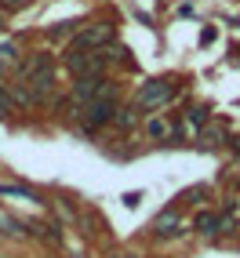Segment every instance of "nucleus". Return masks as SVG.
<instances>
[{"label": "nucleus", "mask_w": 240, "mask_h": 258, "mask_svg": "<svg viewBox=\"0 0 240 258\" xmlns=\"http://www.w3.org/2000/svg\"><path fill=\"white\" fill-rule=\"evenodd\" d=\"M98 98H116V84L109 77H80L73 84V109H77L73 116H80Z\"/></svg>", "instance_id": "nucleus-1"}, {"label": "nucleus", "mask_w": 240, "mask_h": 258, "mask_svg": "<svg viewBox=\"0 0 240 258\" xmlns=\"http://www.w3.org/2000/svg\"><path fill=\"white\" fill-rule=\"evenodd\" d=\"M19 84H26V88L37 95V102L51 91V84H55V70H51V58L47 55H33L26 66H22V80Z\"/></svg>", "instance_id": "nucleus-2"}, {"label": "nucleus", "mask_w": 240, "mask_h": 258, "mask_svg": "<svg viewBox=\"0 0 240 258\" xmlns=\"http://www.w3.org/2000/svg\"><path fill=\"white\" fill-rule=\"evenodd\" d=\"M66 66H70V73L80 80V77H106V55L102 51H84V47H70V55H66Z\"/></svg>", "instance_id": "nucleus-3"}, {"label": "nucleus", "mask_w": 240, "mask_h": 258, "mask_svg": "<svg viewBox=\"0 0 240 258\" xmlns=\"http://www.w3.org/2000/svg\"><path fill=\"white\" fill-rule=\"evenodd\" d=\"M171 98H175V84H171V80H149V84L139 88V95H135L139 109H160V106H167Z\"/></svg>", "instance_id": "nucleus-4"}, {"label": "nucleus", "mask_w": 240, "mask_h": 258, "mask_svg": "<svg viewBox=\"0 0 240 258\" xmlns=\"http://www.w3.org/2000/svg\"><path fill=\"white\" fill-rule=\"evenodd\" d=\"M113 116H116V98H98V102H91V106L80 113V124H84V131L91 135L98 127H106Z\"/></svg>", "instance_id": "nucleus-5"}, {"label": "nucleus", "mask_w": 240, "mask_h": 258, "mask_svg": "<svg viewBox=\"0 0 240 258\" xmlns=\"http://www.w3.org/2000/svg\"><path fill=\"white\" fill-rule=\"evenodd\" d=\"M106 44H113V29L106 22L84 26V29H77V37H73V47H84V51H102Z\"/></svg>", "instance_id": "nucleus-6"}, {"label": "nucleus", "mask_w": 240, "mask_h": 258, "mask_svg": "<svg viewBox=\"0 0 240 258\" xmlns=\"http://www.w3.org/2000/svg\"><path fill=\"white\" fill-rule=\"evenodd\" d=\"M153 233H157V236H178L182 233V218L175 211H164L157 222H153Z\"/></svg>", "instance_id": "nucleus-7"}, {"label": "nucleus", "mask_w": 240, "mask_h": 258, "mask_svg": "<svg viewBox=\"0 0 240 258\" xmlns=\"http://www.w3.org/2000/svg\"><path fill=\"white\" fill-rule=\"evenodd\" d=\"M146 135H149V139H157V142H164V139H171V127L164 124V120L153 116V120H146Z\"/></svg>", "instance_id": "nucleus-8"}, {"label": "nucleus", "mask_w": 240, "mask_h": 258, "mask_svg": "<svg viewBox=\"0 0 240 258\" xmlns=\"http://www.w3.org/2000/svg\"><path fill=\"white\" fill-rule=\"evenodd\" d=\"M0 193H4V197H19V200H37V197H33V189H26V185H0Z\"/></svg>", "instance_id": "nucleus-9"}, {"label": "nucleus", "mask_w": 240, "mask_h": 258, "mask_svg": "<svg viewBox=\"0 0 240 258\" xmlns=\"http://www.w3.org/2000/svg\"><path fill=\"white\" fill-rule=\"evenodd\" d=\"M15 58H19V47H15L11 40H8V44H0V70H8Z\"/></svg>", "instance_id": "nucleus-10"}, {"label": "nucleus", "mask_w": 240, "mask_h": 258, "mask_svg": "<svg viewBox=\"0 0 240 258\" xmlns=\"http://www.w3.org/2000/svg\"><path fill=\"white\" fill-rule=\"evenodd\" d=\"M15 95H11V88H0V116H8V113H15Z\"/></svg>", "instance_id": "nucleus-11"}, {"label": "nucleus", "mask_w": 240, "mask_h": 258, "mask_svg": "<svg viewBox=\"0 0 240 258\" xmlns=\"http://www.w3.org/2000/svg\"><path fill=\"white\" fill-rule=\"evenodd\" d=\"M200 139H204V146H218V139H222V127L218 124H208L200 131Z\"/></svg>", "instance_id": "nucleus-12"}, {"label": "nucleus", "mask_w": 240, "mask_h": 258, "mask_svg": "<svg viewBox=\"0 0 240 258\" xmlns=\"http://www.w3.org/2000/svg\"><path fill=\"white\" fill-rule=\"evenodd\" d=\"M77 26H80V22H62V26L51 29V37H55V40H62V37H77Z\"/></svg>", "instance_id": "nucleus-13"}, {"label": "nucleus", "mask_w": 240, "mask_h": 258, "mask_svg": "<svg viewBox=\"0 0 240 258\" xmlns=\"http://www.w3.org/2000/svg\"><path fill=\"white\" fill-rule=\"evenodd\" d=\"M0 233H22V229H19V222H15V218L0 215Z\"/></svg>", "instance_id": "nucleus-14"}, {"label": "nucleus", "mask_w": 240, "mask_h": 258, "mask_svg": "<svg viewBox=\"0 0 240 258\" xmlns=\"http://www.w3.org/2000/svg\"><path fill=\"white\" fill-rule=\"evenodd\" d=\"M26 4H29V0H4V8H8V11H15V8H26Z\"/></svg>", "instance_id": "nucleus-15"}, {"label": "nucleus", "mask_w": 240, "mask_h": 258, "mask_svg": "<svg viewBox=\"0 0 240 258\" xmlns=\"http://www.w3.org/2000/svg\"><path fill=\"white\" fill-rule=\"evenodd\" d=\"M116 258H128V254H116Z\"/></svg>", "instance_id": "nucleus-16"}]
</instances>
